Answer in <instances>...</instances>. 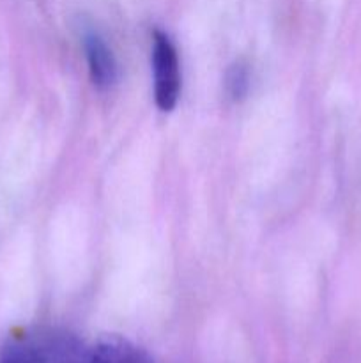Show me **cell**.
<instances>
[{
	"label": "cell",
	"instance_id": "obj_1",
	"mask_svg": "<svg viewBox=\"0 0 361 363\" xmlns=\"http://www.w3.org/2000/svg\"><path fill=\"white\" fill-rule=\"evenodd\" d=\"M152 73H154V99L163 112L177 105L180 94V64L172 39L161 30L152 35Z\"/></svg>",
	"mask_w": 361,
	"mask_h": 363
},
{
	"label": "cell",
	"instance_id": "obj_2",
	"mask_svg": "<svg viewBox=\"0 0 361 363\" xmlns=\"http://www.w3.org/2000/svg\"><path fill=\"white\" fill-rule=\"evenodd\" d=\"M84 50L92 84L103 91L112 87L117 80V60L112 48L98 32L87 30L84 34Z\"/></svg>",
	"mask_w": 361,
	"mask_h": 363
},
{
	"label": "cell",
	"instance_id": "obj_3",
	"mask_svg": "<svg viewBox=\"0 0 361 363\" xmlns=\"http://www.w3.org/2000/svg\"><path fill=\"white\" fill-rule=\"evenodd\" d=\"M46 363H92L91 346L66 332H48L35 337Z\"/></svg>",
	"mask_w": 361,
	"mask_h": 363
},
{
	"label": "cell",
	"instance_id": "obj_4",
	"mask_svg": "<svg viewBox=\"0 0 361 363\" xmlns=\"http://www.w3.org/2000/svg\"><path fill=\"white\" fill-rule=\"evenodd\" d=\"M92 363H154L142 347L117 335H106L91 346Z\"/></svg>",
	"mask_w": 361,
	"mask_h": 363
},
{
	"label": "cell",
	"instance_id": "obj_5",
	"mask_svg": "<svg viewBox=\"0 0 361 363\" xmlns=\"http://www.w3.org/2000/svg\"><path fill=\"white\" fill-rule=\"evenodd\" d=\"M0 363H46L38 339L13 337L0 346Z\"/></svg>",
	"mask_w": 361,
	"mask_h": 363
},
{
	"label": "cell",
	"instance_id": "obj_6",
	"mask_svg": "<svg viewBox=\"0 0 361 363\" xmlns=\"http://www.w3.org/2000/svg\"><path fill=\"white\" fill-rule=\"evenodd\" d=\"M248 89H250V71H248L246 64L237 60L229 67L225 74V91L230 99L239 101L246 96Z\"/></svg>",
	"mask_w": 361,
	"mask_h": 363
}]
</instances>
